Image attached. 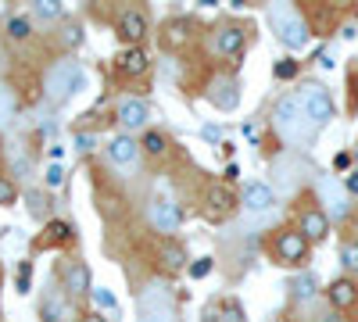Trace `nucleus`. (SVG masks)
Returning a JSON list of instances; mask_svg holds the SVG:
<instances>
[{
  "label": "nucleus",
  "instance_id": "f257e3e1",
  "mask_svg": "<svg viewBox=\"0 0 358 322\" xmlns=\"http://www.w3.org/2000/svg\"><path fill=\"white\" fill-rule=\"evenodd\" d=\"M86 86V75H83V68L79 65H72V61H62V65H54L50 68V79H47V94H50V101H69L72 94H79Z\"/></svg>",
  "mask_w": 358,
  "mask_h": 322
},
{
  "label": "nucleus",
  "instance_id": "dca6fc26",
  "mask_svg": "<svg viewBox=\"0 0 358 322\" xmlns=\"http://www.w3.org/2000/svg\"><path fill=\"white\" fill-rule=\"evenodd\" d=\"M136 140H129V136H115L111 143H108V154L118 161V165H129V161H136Z\"/></svg>",
  "mask_w": 358,
  "mask_h": 322
},
{
  "label": "nucleus",
  "instance_id": "f3484780",
  "mask_svg": "<svg viewBox=\"0 0 358 322\" xmlns=\"http://www.w3.org/2000/svg\"><path fill=\"white\" fill-rule=\"evenodd\" d=\"M187 40H190V22H183V18H179V22H172V25L165 29L162 47H165V50H172V47H183Z\"/></svg>",
  "mask_w": 358,
  "mask_h": 322
},
{
  "label": "nucleus",
  "instance_id": "9b49d317",
  "mask_svg": "<svg viewBox=\"0 0 358 322\" xmlns=\"http://www.w3.org/2000/svg\"><path fill=\"white\" fill-rule=\"evenodd\" d=\"M143 68H147V54L140 47H129V50H122L115 57V72L118 75H140Z\"/></svg>",
  "mask_w": 358,
  "mask_h": 322
},
{
  "label": "nucleus",
  "instance_id": "423d86ee",
  "mask_svg": "<svg viewBox=\"0 0 358 322\" xmlns=\"http://www.w3.org/2000/svg\"><path fill=\"white\" fill-rule=\"evenodd\" d=\"M319 197H322V204H326V212H330V215L341 219L348 212V193H344V186L337 180H330V175L319 180Z\"/></svg>",
  "mask_w": 358,
  "mask_h": 322
},
{
  "label": "nucleus",
  "instance_id": "412c9836",
  "mask_svg": "<svg viewBox=\"0 0 358 322\" xmlns=\"http://www.w3.org/2000/svg\"><path fill=\"white\" fill-rule=\"evenodd\" d=\"M15 108H18L15 94L8 90V86H0V126H8L15 119Z\"/></svg>",
  "mask_w": 358,
  "mask_h": 322
},
{
  "label": "nucleus",
  "instance_id": "ea45409f",
  "mask_svg": "<svg viewBox=\"0 0 358 322\" xmlns=\"http://www.w3.org/2000/svg\"><path fill=\"white\" fill-rule=\"evenodd\" d=\"M143 322H155V319H143Z\"/></svg>",
  "mask_w": 358,
  "mask_h": 322
},
{
  "label": "nucleus",
  "instance_id": "6e6552de",
  "mask_svg": "<svg viewBox=\"0 0 358 322\" xmlns=\"http://www.w3.org/2000/svg\"><path fill=\"white\" fill-rule=\"evenodd\" d=\"M151 222H155L158 233H172V229L179 226V208H176L169 197H158V200L151 204Z\"/></svg>",
  "mask_w": 358,
  "mask_h": 322
},
{
  "label": "nucleus",
  "instance_id": "f704fd0d",
  "mask_svg": "<svg viewBox=\"0 0 358 322\" xmlns=\"http://www.w3.org/2000/svg\"><path fill=\"white\" fill-rule=\"evenodd\" d=\"M25 200H29V212L33 215H43V197L40 193H25Z\"/></svg>",
  "mask_w": 358,
  "mask_h": 322
},
{
  "label": "nucleus",
  "instance_id": "473e14b6",
  "mask_svg": "<svg viewBox=\"0 0 358 322\" xmlns=\"http://www.w3.org/2000/svg\"><path fill=\"white\" fill-rule=\"evenodd\" d=\"M297 75V61H276V79H294Z\"/></svg>",
  "mask_w": 358,
  "mask_h": 322
},
{
  "label": "nucleus",
  "instance_id": "39448f33",
  "mask_svg": "<svg viewBox=\"0 0 358 322\" xmlns=\"http://www.w3.org/2000/svg\"><path fill=\"white\" fill-rule=\"evenodd\" d=\"M276 258L280 265H301L308 258V240L301 237V229H283L276 237Z\"/></svg>",
  "mask_w": 358,
  "mask_h": 322
},
{
  "label": "nucleus",
  "instance_id": "5701e85b",
  "mask_svg": "<svg viewBox=\"0 0 358 322\" xmlns=\"http://www.w3.org/2000/svg\"><path fill=\"white\" fill-rule=\"evenodd\" d=\"M341 261H344V269L358 272V244H355V240H348V244L341 247Z\"/></svg>",
  "mask_w": 358,
  "mask_h": 322
},
{
  "label": "nucleus",
  "instance_id": "c85d7f7f",
  "mask_svg": "<svg viewBox=\"0 0 358 322\" xmlns=\"http://www.w3.org/2000/svg\"><path fill=\"white\" fill-rule=\"evenodd\" d=\"M43 180H47V186H50V190H57V186L65 183V168H62V165H50Z\"/></svg>",
  "mask_w": 358,
  "mask_h": 322
},
{
  "label": "nucleus",
  "instance_id": "b1692460",
  "mask_svg": "<svg viewBox=\"0 0 358 322\" xmlns=\"http://www.w3.org/2000/svg\"><path fill=\"white\" fill-rule=\"evenodd\" d=\"M47 233H50V240H54V244L72 240V226H69V222H50V226H47Z\"/></svg>",
  "mask_w": 358,
  "mask_h": 322
},
{
  "label": "nucleus",
  "instance_id": "f03ea898",
  "mask_svg": "<svg viewBox=\"0 0 358 322\" xmlns=\"http://www.w3.org/2000/svg\"><path fill=\"white\" fill-rule=\"evenodd\" d=\"M268 18H273L276 36H280L290 50H297V47L308 43V25H305V18L297 15V11H290V8H273V11H268Z\"/></svg>",
  "mask_w": 358,
  "mask_h": 322
},
{
  "label": "nucleus",
  "instance_id": "e433bc0d",
  "mask_svg": "<svg viewBox=\"0 0 358 322\" xmlns=\"http://www.w3.org/2000/svg\"><path fill=\"white\" fill-rule=\"evenodd\" d=\"M76 147H79V151H90V147H94V136H86V133L76 136Z\"/></svg>",
  "mask_w": 358,
  "mask_h": 322
},
{
  "label": "nucleus",
  "instance_id": "7c9ffc66",
  "mask_svg": "<svg viewBox=\"0 0 358 322\" xmlns=\"http://www.w3.org/2000/svg\"><path fill=\"white\" fill-rule=\"evenodd\" d=\"M36 15H40V18H57V15H62V4H54V0H40Z\"/></svg>",
  "mask_w": 358,
  "mask_h": 322
},
{
  "label": "nucleus",
  "instance_id": "a19ab883",
  "mask_svg": "<svg viewBox=\"0 0 358 322\" xmlns=\"http://www.w3.org/2000/svg\"><path fill=\"white\" fill-rule=\"evenodd\" d=\"M355 158H358V151H355Z\"/></svg>",
  "mask_w": 358,
  "mask_h": 322
},
{
  "label": "nucleus",
  "instance_id": "2f4dec72",
  "mask_svg": "<svg viewBox=\"0 0 358 322\" xmlns=\"http://www.w3.org/2000/svg\"><path fill=\"white\" fill-rule=\"evenodd\" d=\"M8 29H11V36H15V40H25V36H29V18H11Z\"/></svg>",
  "mask_w": 358,
  "mask_h": 322
},
{
  "label": "nucleus",
  "instance_id": "c756f323",
  "mask_svg": "<svg viewBox=\"0 0 358 322\" xmlns=\"http://www.w3.org/2000/svg\"><path fill=\"white\" fill-rule=\"evenodd\" d=\"M15 279H18V294H25V290H29V279H33V265H29V261H22Z\"/></svg>",
  "mask_w": 358,
  "mask_h": 322
},
{
  "label": "nucleus",
  "instance_id": "bb28decb",
  "mask_svg": "<svg viewBox=\"0 0 358 322\" xmlns=\"http://www.w3.org/2000/svg\"><path fill=\"white\" fill-rule=\"evenodd\" d=\"M43 312H47V319H54V322H57V319L65 315V301L57 298V294H50V298H47V308H43Z\"/></svg>",
  "mask_w": 358,
  "mask_h": 322
},
{
  "label": "nucleus",
  "instance_id": "7ed1b4c3",
  "mask_svg": "<svg viewBox=\"0 0 358 322\" xmlns=\"http://www.w3.org/2000/svg\"><path fill=\"white\" fill-rule=\"evenodd\" d=\"M276 129L287 136V140H301L305 129H308V115L301 108V97H283L276 104Z\"/></svg>",
  "mask_w": 358,
  "mask_h": 322
},
{
  "label": "nucleus",
  "instance_id": "0eeeda50",
  "mask_svg": "<svg viewBox=\"0 0 358 322\" xmlns=\"http://www.w3.org/2000/svg\"><path fill=\"white\" fill-rule=\"evenodd\" d=\"M244 208L248 212H273L276 208V193L268 183H251L244 190Z\"/></svg>",
  "mask_w": 358,
  "mask_h": 322
},
{
  "label": "nucleus",
  "instance_id": "aec40b11",
  "mask_svg": "<svg viewBox=\"0 0 358 322\" xmlns=\"http://www.w3.org/2000/svg\"><path fill=\"white\" fill-rule=\"evenodd\" d=\"M65 283H69L72 294H83V290L90 286V272H86V265H72V269L65 272Z\"/></svg>",
  "mask_w": 358,
  "mask_h": 322
},
{
  "label": "nucleus",
  "instance_id": "1a4fd4ad",
  "mask_svg": "<svg viewBox=\"0 0 358 322\" xmlns=\"http://www.w3.org/2000/svg\"><path fill=\"white\" fill-rule=\"evenodd\" d=\"M244 43H248V33L241 25H226V29H219V36H215V50L226 54V57H236L244 50Z\"/></svg>",
  "mask_w": 358,
  "mask_h": 322
},
{
  "label": "nucleus",
  "instance_id": "393cba45",
  "mask_svg": "<svg viewBox=\"0 0 358 322\" xmlns=\"http://www.w3.org/2000/svg\"><path fill=\"white\" fill-rule=\"evenodd\" d=\"M165 261H169V269H183V261H187L183 247H179V244H165Z\"/></svg>",
  "mask_w": 358,
  "mask_h": 322
},
{
  "label": "nucleus",
  "instance_id": "a211bd4d",
  "mask_svg": "<svg viewBox=\"0 0 358 322\" xmlns=\"http://www.w3.org/2000/svg\"><path fill=\"white\" fill-rule=\"evenodd\" d=\"M315 290H319V279H315L312 272L294 276V283H290V294H294L297 301H312V298H315Z\"/></svg>",
  "mask_w": 358,
  "mask_h": 322
},
{
  "label": "nucleus",
  "instance_id": "6ab92c4d",
  "mask_svg": "<svg viewBox=\"0 0 358 322\" xmlns=\"http://www.w3.org/2000/svg\"><path fill=\"white\" fill-rule=\"evenodd\" d=\"M229 204H233V197H229V190H222V186H215L212 193H208V212H212V215H226Z\"/></svg>",
  "mask_w": 358,
  "mask_h": 322
},
{
  "label": "nucleus",
  "instance_id": "4468645a",
  "mask_svg": "<svg viewBox=\"0 0 358 322\" xmlns=\"http://www.w3.org/2000/svg\"><path fill=\"white\" fill-rule=\"evenodd\" d=\"M147 33V18L140 11H126L122 18H118V36L122 40H140Z\"/></svg>",
  "mask_w": 358,
  "mask_h": 322
},
{
  "label": "nucleus",
  "instance_id": "4be33fe9",
  "mask_svg": "<svg viewBox=\"0 0 358 322\" xmlns=\"http://www.w3.org/2000/svg\"><path fill=\"white\" fill-rule=\"evenodd\" d=\"M90 298H94V305H97L101 312H115V308H118V301H115V294H111L108 286H94V290H90Z\"/></svg>",
  "mask_w": 358,
  "mask_h": 322
},
{
  "label": "nucleus",
  "instance_id": "4c0bfd02",
  "mask_svg": "<svg viewBox=\"0 0 358 322\" xmlns=\"http://www.w3.org/2000/svg\"><path fill=\"white\" fill-rule=\"evenodd\" d=\"M344 193H358V172L348 175V183H344Z\"/></svg>",
  "mask_w": 358,
  "mask_h": 322
},
{
  "label": "nucleus",
  "instance_id": "72a5a7b5",
  "mask_svg": "<svg viewBox=\"0 0 358 322\" xmlns=\"http://www.w3.org/2000/svg\"><path fill=\"white\" fill-rule=\"evenodd\" d=\"M62 40H65V47H76V43H83V29H79V25H69Z\"/></svg>",
  "mask_w": 358,
  "mask_h": 322
},
{
  "label": "nucleus",
  "instance_id": "58836bf2",
  "mask_svg": "<svg viewBox=\"0 0 358 322\" xmlns=\"http://www.w3.org/2000/svg\"><path fill=\"white\" fill-rule=\"evenodd\" d=\"M83 322H108V319H101V315H90V319H83Z\"/></svg>",
  "mask_w": 358,
  "mask_h": 322
},
{
  "label": "nucleus",
  "instance_id": "f8f14e48",
  "mask_svg": "<svg viewBox=\"0 0 358 322\" xmlns=\"http://www.w3.org/2000/svg\"><path fill=\"white\" fill-rule=\"evenodd\" d=\"M208 101H212L215 108H222V111H233L236 108V86H233V79H219L215 86H212V94H208Z\"/></svg>",
  "mask_w": 358,
  "mask_h": 322
},
{
  "label": "nucleus",
  "instance_id": "a878e982",
  "mask_svg": "<svg viewBox=\"0 0 358 322\" xmlns=\"http://www.w3.org/2000/svg\"><path fill=\"white\" fill-rule=\"evenodd\" d=\"M143 151H147V154H162V151H165V136H162V133H147V136H143Z\"/></svg>",
  "mask_w": 358,
  "mask_h": 322
},
{
  "label": "nucleus",
  "instance_id": "c9c22d12",
  "mask_svg": "<svg viewBox=\"0 0 358 322\" xmlns=\"http://www.w3.org/2000/svg\"><path fill=\"white\" fill-rule=\"evenodd\" d=\"M190 272H194V279H201V276H208V272H212V261H208V258H201V261H197V265H194Z\"/></svg>",
  "mask_w": 358,
  "mask_h": 322
},
{
  "label": "nucleus",
  "instance_id": "20e7f679",
  "mask_svg": "<svg viewBox=\"0 0 358 322\" xmlns=\"http://www.w3.org/2000/svg\"><path fill=\"white\" fill-rule=\"evenodd\" d=\"M301 108H305V115H308V122H312V126H326V122L334 119V97L326 94V86H319V82L305 86Z\"/></svg>",
  "mask_w": 358,
  "mask_h": 322
},
{
  "label": "nucleus",
  "instance_id": "cd10ccee",
  "mask_svg": "<svg viewBox=\"0 0 358 322\" xmlns=\"http://www.w3.org/2000/svg\"><path fill=\"white\" fill-rule=\"evenodd\" d=\"M15 200H18V190H15V183L0 180V204H4V208H11Z\"/></svg>",
  "mask_w": 358,
  "mask_h": 322
},
{
  "label": "nucleus",
  "instance_id": "2eb2a0df",
  "mask_svg": "<svg viewBox=\"0 0 358 322\" xmlns=\"http://www.w3.org/2000/svg\"><path fill=\"white\" fill-rule=\"evenodd\" d=\"M358 301V286L351 283V279H337L334 286H330V305L334 308H351Z\"/></svg>",
  "mask_w": 358,
  "mask_h": 322
},
{
  "label": "nucleus",
  "instance_id": "9d476101",
  "mask_svg": "<svg viewBox=\"0 0 358 322\" xmlns=\"http://www.w3.org/2000/svg\"><path fill=\"white\" fill-rule=\"evenodd\" d=\"M326 233H330V215H326L322 208H308L301 215V237L305 240H322Z\"/></svg>",
  "mask_w": 358,
  "mask_h": 322
},
{
  "label": "nucleus",
  "instance_id": "ddd939ff",
  "mask_svg": "<svg viewBox=\"0 0 358 322\" xmlns=\"http://www.w3.org/2000/svg\"><path fill=\"white\" fill-rule=\"evenodd\" d=\"M118 122L129 126V129H143L147 126V104L143 101H126L118 108Z\"/></svg>",
  "mask_w": 358,
  "mask_h": 322
}]
</instances>
